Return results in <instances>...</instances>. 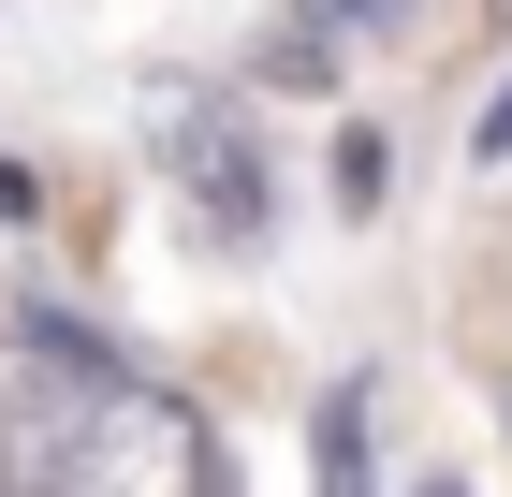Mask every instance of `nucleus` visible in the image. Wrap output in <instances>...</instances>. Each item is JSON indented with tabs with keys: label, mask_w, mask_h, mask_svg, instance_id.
Here are the masks:
<instances>
[{
	"label": "nucleus",
	"mask_w": 512,
	"mask_h": 497,
	"mask_svg": "<svg viewBox=\"0 0 512 497\" xmlns=\"http://www.w3.org/2000/svg\"><path fill=\"white\" fill-rule=\"evenodd\" d=\"M337 191H352V205L395 191V147H381V132H352V147H337Z\"/></svg>",
	"instance_id": "obj_6"
},
{
	"label": "nucleus",
	"mask_w": 512,
	"mask_h": 497,
	"mask_svg": "<svg viewBox=\"0 0 512 497\" xmlns=\"http://www.w3.org/2000/svg\"><path fill=\"white\" fill-rule=\"evenodd\" d=\"M322 497H366V381L322 395Z\"/></svg>",
	"instance_id": "obj_5"
},
{
	"label": "nucleus",
	"mask_w": 512,
	"mask_h": 497,
	"mask_svg": "<svg viewBox=\"0 0 512 497\" xmlns=\"http://www.w3.org/2000/svg\"><path fill=\"white\" fill-rule=\"evenodd\" d=\"M103 381H118V366H103L74 322H15V337H0V497H59Z\"/></svg>",
	"instance_id": "obj_1"
},
{
	"label": "nucleus",
	"mask_w": 512,
	"mask_h": 497,
	"mask_svg": "<svg viewBox=\"0 0 512 497\" xmlns=\"http://www.w3.org/2000/svg\"><path fill=\"white\" fill-rule=\"evenodd\" d=\"M191 161H205V220L235 234V220H264V191H249V147L220 132V117H191Z\"/></svg>",
	"instance_id": "obj_4"
},
{
	"label": "nucleus",
	"mask_w": 512,
	"mask_h": 497,
	"mask_svg": "<svg viewBox=\"0 0 512 497\" xmlns=\"http://www.w3.org/2000/svg\"><path fill=\"white\" fill-rule=\"evenodd\" d=\"M425 497H469V483H425Z\"/></svg>",
	"instance_id": "obj_8"
},
{
	"label": "nucleus",
	"mask_w": 512,
	"mask_h": 497,
	"mask_svg": "<svg viewBox=\"0 0 512 497\" xmlns=\"http://www.w3.org/2000/svg\"><path fill=\"white\" fill-rule=\"evenodd\" d=\"M410 0H278V30H264V88H337L352 74V44L395 30Z\"/></svg>",
	"instance_id": "obj_3"
},
{
	"label": "nucleus",
	"mask_w": 512,
	"mask_h": 497,
	"mask_svg": "<svg viewBox=\"0 0 512 497\" xmlns=\"http://www.w3.org/2000/svg\"><path fill=\"white\" fill-rule=\"evenodd\" d=\"M59 497H220V439H205V410H176V395L103 381L74 468H59Z\"/></svg>",
	"instance_id": "obj_2"
},
{
	"label": "nucleus",
	"mask_w": 512,
	"mask_h": 497,
	"mask_svg": "<svg viewBox=\"0 0 512 497\" xmlns=\"http://www.w3.org/2000/svg\"><path fill=\"white\" fill-rule=\"evenodd\" d=\"M498 147H512V88H498V103H483V161H498Z\"/></svg>",
	"instance_id": "obj_7"
}]
</instances>
